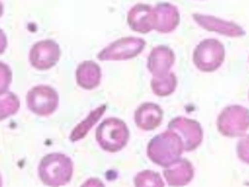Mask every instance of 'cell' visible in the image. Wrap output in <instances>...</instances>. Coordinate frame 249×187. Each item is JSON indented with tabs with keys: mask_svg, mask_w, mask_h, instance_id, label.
Returning a JSON list of instances; mask_svg holds the SVG:
<instances>
[{
	"mask_svg": "<svg viewBox=\"0 0 249 187\" xmlns=\"http://www.w3.org/2000/svg\"><path fill=\"white\" fill-rule=\"evenodd\" d=\"M180 13L178 7L169 2H161L155 6L154 30L160 34H169L178 28Z\"/></svg>",
	"mask_w": 249,
	"mask_h": 187,
	"instance_id": "cell-14",
	"label": "cell"
},
{
	"mask_svg": "<svg viewBox=\"0 0 249 187\" xmlns=\"http://www.w3.org/2000/svg\"><path fill=\"white\" fill-rule=\"evenodd\" d=\"M107 105L103 104V105H100V106H98L97 109L92 110V111L89 113V116L85 118L83 122L79 123V124L73 129V131H71V136H70L71 141L78 142V141H80V139H83L85 136L89 133V130L93 128V125L95 124V123H97L98 120L102 118V116L104 115V112L107 111Z\"/></svg>",
	"mask_w": 249,
	"mask_h": 187,
	"instance_id": "cell-17",
	"label": "cell"
},
{
	"mask_svg": "<svg viewBox=\"0 0 249 187\" xmlns=\"http://www.w3.org/2000/svg\"><path fill=\"white\" fill-rule=\"evenodd\" d=\"M0 76H1V79H0V86L1 87H0V89H1V93H5L12 81V73L6 63L0 65Z\"/></svg>",
	"mask_w": 249,
	"mask_h": 187,
	"instance_id": "cell-22",
	"label": "cell"
},
{
	"mask_svg": "<svg viewBox=\"0 0 249 187\" xmlns=\"http://www.w3.org/2000/svg\"><path fill=\"white\" fill-rule=\"evenodd\" d=\"M236 152L238 159L249 165V135H245L237 142Z\"/></svg>",
	"mask_w": 249,
	"mask_h": 187,
	"instance_id": "cell-21",
	"label": "cell"
},
{
	"mask_svg": "<svg viewBox=\"0 0 249 187\" xmlns=\"http://www.w3.org/2000/svg\"><path fill=\"white\" fill-rule=\"evenodd\" d=\"M59 93L47 85L35 86L26 94V105L29 110L37 116L48 117L59 107Z\"/></svg>",
	"mask_w": 249,
	"mask_h": 187,
	"instance_id": "cell-7",
	"label": "cell"
},
{
	"mask_svg": "<svg viewBox=\"0 0 249 187\" xmlns=\"http://www.w3.org/2000/svg\"><path fill=\"white\" fill-rule=\"evenodd\" d=\"M248 97H249V94H248Z\"/></svg>",
	"mask_w": 249,
	"mask_h": 187,
	"instance_id": "cell-24",
	"label": "cell"
},
{
	"mask_svg": "<svg viewBox=\"0 0 249 187\" xmlns=\"http://www.w3.org/2000/svg\"><path fill=\"white\" fill-rule=\"evenodd\" d=\"M19 109V99L15 93L11 92H5L1 93V98H0V118L1 119H6V118L15 116Z\"/></svg>",
	"mask_w": 249,
	"mask_h": 187,
	"instance_id": "cell-19",
	"label": "cell"
},
{
	"mask_svg": "<svg viewBox=\"0 0 249 187\" xmlns=\"http://www.w3.org/2000/svg\"><path fill=\"white\" fill-rule=\"evenodd\" d=\"M168 129L180 136L185 152H193L203 143L204 131L198 120L179 116L168 123Z\"/></svg>",
	"mask_w": 249,
	"mask_h": 187,
	"instance_id": "cell-8",
	"label": "cell"
},
{
	"mask_svg": "<svg viewBox=\"0 0 249 187\" xmlns=\"http://www.w3.org/2000/svg\"><path fill=\"white\" fill-rule=\"evenodd\" d=\"M182 152H185L182 139L169 129L150 139L147 147V155L150 161L163 168L181 159Z\"/></svg>",
	"mask_w": 249,
	"mask_h": 187,
	"instance_id": "cell-1",
	"label": "cell"
},
{
	"mask_svg": "<svg viewBox=\"0 0 249 187\" xmlns=\"http://www.w3.org/2000/svg\"><path fill=\"white\" fill-rule=\"evenodd\" d=\"M130 137L128 125L119 118H107L103 120L95 131L97 143L107 153H118L126 147Z\"/></svg>",
	"mask_w": 249,
	"mask_h": 187,
	"instance_id": "cell-3",
	"label": "cell"
},
{
	"mask_svg": "<svg viewBox=\"0 0 249 187\" xmlns=\"http://www.w3.org/2000/svg\"><path fill=\"white\" fill-rule=\"evenodd\" d=\"M61 57V48L54 39L38 41L29 52L30 65L37 70H48L57 65Z\"/></svg>",
	"mask_w": 249,
	"mask_h": 187,
	"instance_id": "cell-9",
	"label": "cell"
},
{
	"mask_svg": "<svg viewBox=\"0 0 249 187\" xmlns=\"http://www.w3.org/2000/svg\"><path fill=\"white\" fill-rule=\"evenodd\" d=\"M174 62L176 55L173 50L167 46H158L148 55L147 68L154 78H160L171 73Z\"/></svg>",
	"mask_w": 249,
	"mask_h": 187,
	"instance_id": "cell-11",
	"label": "cell"
},
{
	"mask_svg": "<svg viewBox=\"0 0 249 187\" xmlns=\"http://www.w3.org/2000/svg\"><path fill=\"white\" fill-rule=\"evenodd\" d=\"M135 124L143 131H153L161 125L163 120V110L155 102L141 104L135 111Z\"/></svg>",
	"mask_w": 249,
	"mask_h": 187,
	"instance_id": "cell-13",
	"label": "cell"
},
{
	"mask_svg": "<svg viewBox=\"0 0 249 187\" xmlns=\"http://www.w3.org/2000/svg\"><path fill=\"white\" fill-rule=\"evenodd\" d=\"M192 17L198 25L208 31H213L227 37H242L246 35V31L242 26L230 20H224L214 16L202 15V13H195Z\"/></svg>",
	"mask_w": 249,
	"mask_h": 187,
	"instance_id": "cell-10",
	"label": "cell"
},
{
	"mask_svg": "<svg viewBox=\"0 0 249 187\" xmlns=\"http://www.w3.org/2000/svg\"><path fill=\"white\" fill-rule=\"evenodd\" d=\"M226 59V48L216 38H206L197 44L193 50L192 60L196 67L204 73L216 72Z\"/></svg>",
	"mask_w": 249,
	"mask_h": 187,
	"instance_id": "cell-4",
	"label": "cell"
},
{
	"mask_svg": "<svg viewBox=\"0 0 249 187\" xmlns=\"http://www.w3.org/2000/svg\"><path fill=\"white\" fill-rule=\"evenodd\" d=\"M134 185L136 187H163L165 183L160 173L153 170H142L134 178Z\"/></svg>",
	"mask_w": 249,
	"mask_h": 187,
	"instance_id": "cell-20",
	"label": "cell"
},
{
	"mask_svg": "<svg viewBox=\"0 0 249 187\" xmlns=\"http://www.w3.org/2000/svg\"><path fill=\"white\" fill-rule=\"evenodd\" d=\"M145 43L144 39L140 37H122L117 41L112 42L105 47L102 51L98 54L97 59L100 61H125L139 56L144 50Z\"/></svg>",
	"mask_w": 249,
	"mask_h": 187,
	"instance_id": "cell-6",
	"label": "cell"
},
{
	"mask_svg": "<svg viewBox=\"0 0 249 187\" xmlns=\"http://www.w3.org/2000/svg\"><path fill=\"white\" fill-rule=\"evenodd\" d=\"M128 25L139 34H149L154 30L155 7L148 4H137L128 12Z\"/></svg>",
	"mask_w": 249,
	"mask_h": 187,
	"instance_id": "cell-12",
	"label": "cell"
},
{
	"mask_svg": "<svg viewBox=\"0 0 249 187\" xmlns=\"http://www.w3.org/2000/svg\"><path fill=\"white\" fill-rule=\"evenodd\" d=\"M217 130L224 137H242L249 130V110L241 105L224 107L217 117Z\"/></svg>",
	"mask_w": 249,
	"mask_h": 187,
	"instance_id": "cell-5",
	"label": "cell"
},
{
	"mask_svg": "<svg viewBox=\"0 0 249 187\" xmlns=\"http://www.w3.org/2000/svg\"><path fill=\"white\" fill-rule=\"evenodd\" d=\"M76 84L83 89L97 88L102 81V69L94 61H84L78 66L75 72Z\"/></svg>",
	"mask_w": 249,
	"mask_h": 187,
	"instance_id": "cell-16",
	"label": "cell"
},
{
	"mask_svg": "<svg viewBox=\"0 0 249 187\" xmlns=\"http://www.w3.org/2000/svg\"><path fill=\"white\" fill-rule=\"evenodd\" d=\"M163 176L168 186H186L195 176V168L189 160L179 159L178 161L165 168Z\"/></svg>",
	"mask_w": 249,
	"mask_h": 187,
	"instance_id": "cell-15",
	"label": "cell"
},
{
	"mask_svg": "<svg viewBox=\"0 0 249 187\" xmlns=\"http://www.w3.org/2000/svg\"><path fill=\"white\" fill-rule=\"evenodd\" d=\"M74 165L70 156L61 153H52L41 160L38 176L46 186L59 187L71 183Z\"/></svg>",
	"mask_w": 249,
	"mask_h": 187,
	"instance_id": "cell-2",
	"label": "cell"
},
{
	"mask_svg": "<svg viewBox=\"0 0 249 187\" xmlns=\"http://www.w3.org/2000/svg\"><path fill=\"white\" fill-rule=\"evenodd\" d=\"M177 85H178V80L173 73H168L167 75L160 76V78L153 76L152 81H150V88L156 97L171 96L177 89Z\"/></svg>",
	"mask_w": 249,
	"mask_h": 187,
	"instance_id": "cell-18",
	"label": "cell"
},
{
	"mask_svg": "<svg viewBox=\"0 0 249 187\" xmlns=\"http://www.w3.org/2000/svg\"><path fill=\"white\" fill-rule=\"evenodd\" d=\"M247 186H249V183H248V184H247Z\"/></svg>",
	"mask_w": 249,
	"mask_h": 187,
	"instance_id": "cell-23",
	"label": "cell"
}]
</instances>
